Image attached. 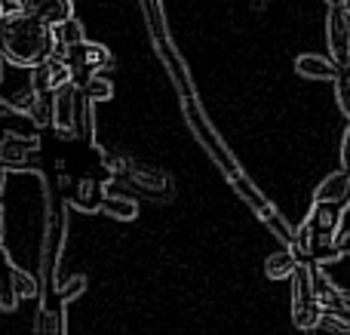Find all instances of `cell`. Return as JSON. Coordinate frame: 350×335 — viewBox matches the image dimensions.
Instances as JSON below:
<instances>
[{
    "label": "cell",
    "instance_id": "cell-1",
    "mask_svg": "<svg viewBox=\"0 0 350 335\" xmlns=\"http://www.w3.org/2000/svg\"><path fill=\"white\" fill-rule=\"evenodd\" d=\"M0 49L10 65L34 68L55 55V28L22 10L6 12L0 22Z\"/></svg>",
    "mask_w": 350,
    "mask_h": 335
},
{
    "label": "cell",
    "instance_id": "cell-2",
    "mask_svg": "<svg viewBox=\"0 0 350 335\" xmlns=\"http://www.w3.org/2000/svg\"><path fill=\"white\" fill-rule=\"evenodd\" d=\"M341 213L345 209L335 203H317L310 206L308 219L301 228H295V252L301 262H317V265H332L338 262L341 250H338V237H341Z\"/></svg>",
    "mask_w": 350,
    "mask_h": 335
},
{
    "label": "cell",
    "instance_id": "cell-3",
    "mask_svg": "<svg viewBox=\"0 0 350 335\" xmlns=\"http://www.w3.org/2000/svg\"><path fill=\"white\" fill-rule=\"evenodd\" d=\"M68 206L71 203L62 197L59 203H49V215H46V231H43V246H40V268H43V302L55 293L59 286V258H62V246L68 237Z\"/></svg>",
    "mask_w": 350,
    "mask_h": 335
},
{
    "label": "cell",
    "instance_id": "cell-4",
    "mask_svg": "<svg viewBox=\"0 0 350 335\" xmlns=\"http://www.w3.org/2000/svg\"><path fill=\"white\" fill-rule=\"evenodd\" d=\"M181 108H185V117H187V126H191V133L197 135V142L206 148V154H209L212 160H215L218 166H221V172L224 176H237V172H243L240 170V163L234 160V154L224 148V142H221V135L215 133V129L209 126V120H206V114H203V108H200V102H197V96H181Z\"/></svg>",
    "mask_w": 350,
    "mask_h": 335
},
{
    "label": "cell",
    "instance_id": "cell-5",
    "mask_svg": "<svg viewBox=\"0 0 350 335\" xmlns=\"http://www.w3.org/2000/svg\"><path fill=\"white\" fill-rule=\"evenodd\" d=\"M323 317L320 295L314 286V262H298L295 274H292V323L298 330H317Z\"/></svg>",
    "mask_w": 350,
    "mask_h": 335
},
{
    "label": "cell",
    "instance_id": "cell-6",
    "mask_svg": "<svg viewBox=\"0 0 350 335\" xmlns=\"http://www.w3.org/2000/svg\"><path fill=\"white\" fill-rule=\"evenodd\" d=\"M65 62L71 65V74H74V83L77 86H83L90 77H96L98 71H105V68L111 65V53H108V46H102V43H92V40H80V43H74V46H68L65 53Z\"/></svg>",
    "mask_w": 350,
    "mask_h": 335
},
{
    "label": "cell",
    "instance_id": "cell-7",
    "mask_svg": "<svg viewBox=\"0 0 350 335\" xmlns=\"http://www.w3.org/2000/svg\"><path fill=\"white\" fill-rule=\"evenodd\" d=\"M326 43L329 55L341 68H350V6H329L326 16Z\"/></svg>",
    "mask_w": 350,
    "mask_h": 335
},
{
    "label": "cell",
    "instance_id": "cell-8",
    "mask_svg": "<svg viewBox=\"0 0 350 335\" xmlns=\"http://www.w3.org/2000/svg\"><path fill=\"white\" fill-rule=\"evenodd\" d=\"M77 96H80V86L74 80L53 90V129L59 133V139H71L74 114H77Z\"/></svg>",
    "mask_w": 350,
    "mask_h": 335
},
{
    "label": "cell",
    "instance_id": "cell-9",
    "mask_svg": "<svg viewBox=\"0 0 350 335\" xmlns=\"http://www.w3.org/2000/svg\"><path fill=\"white\" fill-rule=\"evenodd\" d=\"M3 3H6V12L22 10L49 25H59L74 16V0H3Z\"/></svg>",
    "mask_w": 350,
    "mask_h": 335
},
{
    "label": "cell",
    "instance_id": "cell-10",
    "mask_svg": "<svg viewBox=\"0 0 350 335\" xmlns=\"http://www.w3.org/2000/svg\"><path fill=\"white\" fill-rule=\"evenodd\" d=\"M105 194H108V185H102L92 176H80L77 182H68V188H65V200L71 206L83 209V213H102Z\"/></svg>",
    "mask_w": 350,
    "mask_h": 335
},
{
    "label": "cell",
    "instance_id": "cell-11",
    "mask_svg": "<svg viewBox=\"0 0 350 335\" xmlns=\"http://www.w3.org/2000/svg\"><path fill=\"white\" fill-rule=\"evenodd\" d=\"M142 3V16L148 22V34H151L154 46H157V55L166 59V55L175 53L172 46V37H170V25H166V10H163V0H139Z\"/></svg>",
    "mask_w": 350,
    "mask_h": 335
},
{
    "label": "cell",
    "instance_id": "cell-12",
    "mask_svg": "<svg viewBox=\"0 0 350 335\" xmlns=\"http://www.w3.org/2000/svg\"><path fill=\"white\" fill-rule=\"evenodd\" d=\"M31 71V83H34V90L37 92H53V90H59L62 83H68V80H74V74H71V65L65 62V55H49L46 62H40V65H34V68H28Z\"/></svg>",
    "mask_w": 350,
    "mask_h": 335
},
{
    "label": "cell",
    "instance_id": "cell-13",
    "mask_svg": "<svg viewBox=\"0 0 350 335\" xmlns=\"http://www.w3.org/2000/svg\"><path fill=\"white\" fill-rule=\"evenodd\" d=\"M314 286H317V295H320L323 311L341 314V317L350 320V293L335 286V283L329 280V274L323 271V265H317V262H314Z\"/></svg>",
    "mask_w": 350,
    "mask_h": 335
},
{
    "label": "cell",
    "instance_id": "cell-14",
    "mask_svg": "<svg viewBox=\"0 0 350 335\" xmlns=\"http://www.w3.org/2000/svg\"><path fill=\"white\" fill-rule=\"evenodd\" d=\"M314 200L317 203H335V206L347 209L350 206V170L341 166L338 172L326 176L314 191Z\"/></svg>",
    "mask_w": 350,
    "mask_h": 335
},
{
    "label": "cell",
    "instance_id": "cell-15",
    "mask_svg": "<svg viewBox=\"0 0 350 335\" xmlns=\"http://www.w3.org/2000/svg\"><path fill=\"white\" fill-rule=\"evenodd\" d=\"M71 139L83 148L96 145V102H92L83 90H80V96H77V114H74Z\"/></svg>",
    "mask_w": 350,
    "mask_h": 335
},
{
    "label": "cell",
    "instance_id": "cell-16",
    "mask_svg": "<svg viewBox=\"0 0 350 335\" xmlns=\"http://www.w3.org/2000/svg\"><path fill=\"white\" fill-rule=\"evenodd\" d=\"M295 71L308 80H335L341 71V65L332 59V55H317V53H304L295 59Z\"/></svg>",
    "mask_w": 350,
    "mask_h": 335
},
{
    "label": "cell",
    "instance_id": "cell-17",
    "mask_svg": "<svg viewBox=\"0 0 350 335\" xmlns=\"http://www.w3.org/2000/svg\"><path fill=\"white\" fill-rule=\"evenodd\" d=\"M228 182L234 185V191H237V194H240V200L246 203V206L252 209V213L258 215V219H265V215L271 213V209H277L271 200H267L265 194H261L258 188H255L252 182H249V176H243V172H237V176H230V178H228Z\"/></svg>",
    "mask_w": 350,
    "mask_h": 335
},
{
    "label": "cell",
    "instance_id": "cell-18",
    "mask_svg": "<svg viewBox=\"0 0 350 335\" xmlns=\"http://www.w3.org/2000/svg\"><path fill=\"white\" fill-rule=\"evenodd\" d=\"M298 262H301V258L292 252V246H286V250H280V252H271V256L265 258V277L267 280H292Z\"/></svg>",
    "mask_w": 350,
    "mask_h": 335
},
{
    "label": "cell",
    "instance_id": "cell-19",
    "mask_svg": "<svg viewBox=\"0 0 350 335\" xmlns=\"http://www.w3.org/2000/svg\"><path fill=\"white\" fill-rule=\"evenodd\" d=\"M6 280H10V289L16 293V299H37L40 295V283H37L34 274H28L18 265H6Z\"/></svg>",
    "mask_w": 350,
    "mask_h": 335
},
{
    "label": "cell",
    "instance_id": "cell-20",
    "mask_svg": "<svg viewBox=\"0 0 350 335\" xmlns=\"http://www.w3.org/2000/svg\"><path fill=\"white\" fill-rule=\"evenodd\" d=\"M102 213L111 215V219L117 222H133L135 215H139V203L133 200V197H123V194H105L102 200Z\"/></svg>",
    "mask_w": 350,
    "mask_h": 335
},
{
    "label": "cell",
    "instance_id": "cell-21",
    "mask_svg": "<svg viewBox=\"0 0 350 335\" xmlns=\"http://www.w3.org/2000/svg\"><path fill=\"white\" fill-rule=\"evenodd\" d=\"M65 330H68V323H65V311H62V305H46V302H43L40 311H37V320H34V332L62 335Z\"/></svg>",
    "mask_w": 350,
    "mask_h": 335
},
{
    "label": "cell",
    "instance_id": "cell-22",
    "mask_svg": "<svg viewBox=\"0 0 350 335\" xmlns=\"http://www.w3.org/2000/svg\"><path fill=\"white\" fill-rule=\"evenodd\" d=\"M55 28V53H65L68 46H74V43H80L83 40V25L77 22V18H65V22H59V25H53Z\"/></svg>",
    "mask_w": 350,
    "mask_h": 335
},
{
    "label": "cell",
    "instance_id": "cell-23",
    "mask_svg": "<svg viewBox=\"0 0 350 335\" xmlns=\"http://www.w3.org/2000/svg\"><path fill=\"white\" fill-rule=\"evenodd\" d=\"M261 222H265V225H267V231H271L273 237L280 240V243H286V246H292V243H295V228H292L289 222H286L283 215H280V209H271V213H267Z\"/></svg>",
    "mask_w": 350,
    "mask_h": 335
},
{
    "label": "cell",
    "instance_id": "cell-24",
    "mask_svg": "<svg viewBox=\"0 0 350 335\" xmlns=\"http://www.w3.org/2000/svg\"><path fill=\"white\" fill-rule=\"evenodd\" d=\"M28 117L34 126H53V92H40L37 102L31 105Z\"/></svg>",
    "mask_w": 350,
    "mask_h": 335
},
{
    "label": "cell",
    "instance_id": "cell-25",
    "mask_svg": "<svg viewBox=\"0 0 350 335\" xmlns=\"http://www.w3.org/2000/svg\"><path fill=\"white\" fill-rule=\"evenodd\" d=\"M80 90H83L96 105H98V102H108V98H114V83H111V80H105V77H98V74L86 80Z\"/></svg>",
    "mask_w": 350,
    "mask_h": 335
},
{
    "label": "cell",
    "instance_id": "cell-26",
    "mask_svg": "<svg viewBox=\"0 0 350 335\" xmlns=\"http://www.w3.org/2000/svg\"><path fill=\"white\" fill-rule=\"evenodd\" d=\"M83 289H86V274H74V277H68V283H59V286H55V299H59L62 305H68V302L80 299Z\"/></svg>",
    "mask_w": 350,
    "mask_h": 335
},
{
    "label": "cell",
    "instance_id": "cell-27",
    "mask_svg": "<svg viewBox=\"0 0 350 335\" xmlns=\"http://www.w3.org/2000/svg\"><path fill=\"white\" fill-rule=\"evenodd\" d=\"M332 83H335V102H338L341 114L350 120V68H341Z\"/></svg>",
    "mask_w": 350,
    "mask_h": 335
},
{
    "label": "cell",
    "instance_id": "cell-28",
    "mask_svg": "<svg viewBox=\"0 0 350 335\" xmlns=\"http://www.w3.org/2000/svg\"><path fill=\"white\" fill-rule=\"evenodd\" d=\"M317 330H326V332H350V320H347V317H341V314L323 311L320 326H317Z\"/></svg>",
    "mask_w": 350,
    "mask_h": 335
},
{
    "label": "cell",
    "instance_id": "cell-29",
    "mask_svg": "<svg viewBox=\"0 0 350 335\" xmlns=\"http://www.w3.org/2000/svg\"><path fill=\"white\" fill-rule=\"evenodd\" d=\"M341 166L350 170V123H347L345 135H341Z\"/></svg>",
    "mask_w": 350,
    "mask_h": 335
},
{
    "label": "cell",
    "instance_id": "cell-30",
    "mask_svg": "<svg viewBox=\"0 0 350 335\" xmlns=\"http://www.w3.org/2000/svg\"><path fill=\"white\" fill-rule=\"evenodd\" d=\"M10 114H16V108H12V105L6 102V96L0 92V117H10Z\"/></svg>",
    "mask_w": 350,
    "mask_h": 335
},
{
    "label": "cell",
    "instance_id": "cell-31",
    "mask_svg": "<svg viewBox=\"0 0 350 335\" xmlns=\"http://www.w3.org/2000/svg\"><path fill=\"white\" fill-rule=\"evenodd\" d=\"M338 250H341V256H350V234H341L338 237Z\"/></svg>",
    "mask_w": 350,
    "mask_h": 335
},
{
    "label": "cell",
    "instance_id": "cell-32",
    "mask_svg": "<svg viewBox=\"0 0 350 335\" xmlns=\"http://www.w3.org/2000/svg\"><path fill=\"white\" fill-rule=\"evenodd\" d=\"M3 231H6V213H3V206H0V243H3Z\"/></svg>",
    "mask_w": 350,
    "mask_h": 335
},
{
    "label": "cell",
    "instance_id": "cell-33",
    "mask_svg": "<svg viewBox=\"0 0 350 335\" xmlns=\"http://www.w3.org/2000/svg\"><path fill=\"white\" fill-rule=\"evenodd\" d=\"M6 172H10V170L0 163V194H3V188H6Z\"/></svg>",
    "mask_w": 350,
    "mask_h": 335
},
{
    "label": "cell",
    "instance_id": "cell-34",
    "mask_svg": "<svg viewBox=\"0 0 350 335\" xmlns=\"http://www.w3.org/2000/svg\"><path fill=\"white\" fill-rule=\"evenodd\" d=\"M3 62H6V55H3V49H0V80H3Z\"/></svg>",
    "mask_w": 350,
    "mask_h": 335
},
{
    "label": "cell",
    "instance_id": "cell-35",
    "mask_svg": "<svg viewBox=\"0 0 350 335\" xmlns=\"http://www.w3.org/2000/svg\"><path fill=\"white\" fill-rule=\"evenodd\" d=\"M326 3H329V6H345L347 0H326Z\"/></svg>",
    "mask_w": 350,
    "mask_h": 335
},
{
    "label": "cell",
    "instance_id": "cell-36",
    "mask_svg": "<svg viewBox=\"0 0 350 335\" xmlns=\"http://www.w3.org/2000/svg\"><path fill=\"white\" fill-rule=\"evenodd\" d=\"M3 16H6V3L0 0V22H3Z\"/></svg>",
    "mask_w": 350,
    "mask_h": 335
},
{
    "label": "cell",
    "instance_id": "cell-37",
    "mask_svg": "<svg viewBox=\"0 0 350 335\" xmlns=\"http://www.w3.org/2000/svg\"><path fill=\"white\" fill-rule=\"evenodd\" d=\"M0 135H3V123H0Z\"/></svg>",
    "mask_w": 350,
    "mask_h": 335
}]
</instances>
